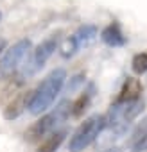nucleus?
Here are the masks:
<instances>
[{
  "mask_svg": "<svg viewBox=\"0 0 147 152\" xmlns=\"http://www.w3.org/2000/svg\"><path fill=\"white\" fill-rule=\"evenodd\" d=\"M65 81H66V72L63 68L52 70L47 77L40 83V86L31 93L29 104H27L29 113L40 115V113L47 111L52 106V102L56 100V97L61 93V90L65 86Z\"/></svg>",
  "mask_w": 147,
  "mask_h": 152,
  "instance_id": "f257e3e1",
  "label": "nucleus"
},
{
  "mask_svg": "<svg viewBox=\"0 0 147 152\" xmlns=\"http://www.w3.org/2000/svg\"><path fill=\"white\" fill-rule=\"evenodd\" d=\"M142 111H143V100L142 99H138L135 102H124V104L122 102H113V106L110 107L108 115H104L106 116V129L110 127L117 134L115 138H118L120 134L126 132L127 125Z\"/></svg>",
  "mask_w": 147,
  "mask_h": 152,
  "instance_id": "f03ea898",
  "label": "nucleus"
},
{
  "mask_svg": "<svg viewBox=\"0 0 147 152\" xmlns=\"http://www.w3.org/2000/svg\"><path fill=\"white\" fill-rule=\"evenodd\" d=\"M106 129V116L104 115H92L88 116L74 132V136L70 138L68 143V150L70 152H81L86 147H90L99 136L101 132Z\"/></svg>",
  "mask_w": 147,
  "mask_h": 152,
  "instance_id": "7ed1b4c3",
  "label": "nucleus"
},
{
  "mask_svg": "<svg viewBox=\"0 0 147 152\" xmlns=\"http://www.w3.org/2000/svg\"><path fill=\"white\" fill-rule=\"evenodd\" d=\"M70 115V102L68 100H63L61 104L56 106L54 111H50L49 115H45L41 120H38L27 132H25V138L29 141H34V140H40L41 136H49L50 132H54Z\"/></svg>",
  "mask_w": 147,
  "mask_h": 152,
  "instance_id": "20e7f679",
  "label": "nucleus"
},
{
  "mask_svg": "<svg viewBox=\"0 0 147 152\" xmlns=\"http://www.w3.org/2000/svg\"><path fill=\"white\" fill-rule=\"evenodd\" d=\"M31 52H32V45L29 39H20L11 48H7L0 59V81L9 79L13 73H16L18 68L27 61Z\"/></svg>",
  "mask_w": 147,
  "mask_h": 152,
  "instance_id": "39448f33",
  "label": "nucleus"
},
{
  "mask_svg": "<svg viewBox=\"0 0 147 152\" xmlns=\"http://www.w3.org/2000/svg\"><path fill=\"white\" fill-rule=\"evenodd\" d=\"M57 43H59V36L57 34H52V36H49V38H45L32 52H31V56L27 57V61L24 63V75H34L38 70H41L43 66H45V63L49 61V57L56 52V48H57Z\"/></svg>",
  "mask_w": 147,
  "mask_h": 152,
  "instance_id": "423d86ee",
  "label": "nucleus"
},
{
  "mask_svg": "<svg viewBox=\"0 0 147 152\" xmlns=\"http://www.w3.org/2000/svg\"><path fill=\"white\" fill-rule=\"evenodd\" d=\"M140 93H142V84H140V81L129 77V79L124 83V86H122V90H120V93H118V97H117L115 102H122V104H124V102H135V100L140 99Z\"/></svg>",
  "mask_w": 147,
  "mask_h": 152,
  "instance_id": "0eeeda50",
  "label": "nucleus"
},
{
  "mask_svg": "<svg viewBox=\"0 0 147 152\" xmlns=\"http://www.w3.org/2000/svg\"><path fill=\"white\" fill-rule=\"evenodd\" d=\"M101 39L106 45H110V47H122V45H126V36L122 34L118 23H110L108 27H104L102 32H101Z\"/></svg>",
  "mask_w": 147,
  "mask_h": 152,
  "instance_id": "6e6552de",
  "label": "nucleus"
},
{
  "mask_svg": "<svg viewBox=\"0 0 147 152\" xmlns=\"http://www.w3.org/2000/svg\"><path fill=\"white\" fill-rule=\"evenodd\" d=\"M66 134H68L66 129H59V131L50 132V134L45 136V140L40 143V147H38L36 152H56V150L61 147V143H63V140H65Z\"/></svg>",
  "mask_w": 147,
  "mask_h": 152,
  "instance_id": "1a4fd4ad",
  "label": "nucleus"
},
{
  "mask_svg": "<svg viewBox=\"0 0 147 152\" xmlns=\"http://www.w3.org/2000/svg\"><path fill=\"white\" fill-rule=\"evenodd\" d=\"M92 97H93V86H90L88 91L81 93L76 100L70 104V115H72L74 118L83 116V113L88 109V106H90V102H92Z\"/></svg>",
  "mask_w": 147,
  "mask_h": 152,
  "instance_id": "9d476101",
  "label": "nucleus"
},
{
  "mask_svg": "<svg viewBox=\"0 0 147 152\" xmlns=\"http://www.w3.org/2000/svg\"><path fill=\"white\" fill-rule=\"evenodd\" d=\"M27 104H29V97L25 95V93H22V95H18L7 107H6V111H4V118H7V120H15V118H18L22 113H24V109L27 107Z\"/></svg>",
  "mask_w": 147,
  "mask_h": 152,
  "instance_id": "9b49d317",
  "label": "nucleus"
},
{
  "mask_svg": "<svg viewBox=\"0 0 147 152\" xmlns=\"http://www.w3.org/2000/svg\"><path fill=\"white\" fill-rule=\"evenodd\" d=\"M97 36V27L95 25H83L77 29V32L72 36V39L76 41V45L81 48L83 45H88L90 41H93Z\"/></svg>",
  "mask_w": 147,
  "mask_h": 152,
  "instance_id": "f8f14e48",
  "label": "nucleus"
},
{
  "mask_svg": "<svg viewBox=\"0 0 147 152\" xmlns=\"http://www.w3.org/2000/svg\"><path fill=\"white\" fill-rule=\"evenodd\" d=\"M131 68H133V72H135L136 75L145 73V72H147V52L136 54V56L133 57V61H131Z\"/></svg>",
  "mask_w": 147,
  "mask_h": 152,
  "instance_id": "ddd939ff",
  "label": "nucleus"
},
{
  "mask_svg": "<svg viewBox=\"0 0 147 152\" xmlns=\"http://www.w3.org/2000/svg\"><path fill=\"white\" fill-rule=\"evenodd\" d=\"M79 50V47L76 45V41L72 39V36L65 41V45H63V50H61V54H63V57H70V56H74Z\"/></svg>",
  "mask_w": 147,
  "mask_h": 152,
  "instance_id": "4468645a",
  "label": "nucleus"
},
{
  "mask_svg": "<svg viewBox=\"0 0 147 152\" xmlns=\"http://www.w3.org/2000/svg\"><path fill=\"white\" fill-rule=\"evenodd\" d=\"M83 83H85V73H77V75H74L72 81H70V84L66 86V91H68V93L76 91V90H77Z\"/></svg>",
  "mask_w": 147,
  "mask_h": 152,
  "instance_id": "2eb2a0df",
  "label": "nucleus"
},
{
  "mask_svg": "<svg viewBox=\"0 0 147 152\" xmlns=\"http://www.w3.org/2000/svg\"><path fill=\"white\" fill-rule=\"evenodd\" d=\"M131 152H147V132H145L140 140H136V141L133 143Z\"/></svg>",
  "mask_w": 147,
  "mask_h": 152,
  "instance_id": "dca6fc26",
  "label": "nucleus"
},
{
  "mask_svg": "<svg viewBox=\"0 0 147 152\" xmlns=\"http://www.w3.org/2000/svg\"><path fill=\"white\" fill-rule=\"evenodd\" d=\"M6 45H7V41H6L4 38H0V54H2V52L6 50Z\"/></svg>",
  "mask_w": 147,
  "mask_h": 152,
  "instance_id": "f3484780",
  "label": "nucleus"
},
{
  "mask_svg": "<svg viewBox=\"0 0 147 152\" xmlns=\"http://www.w3.org/2000/svg\"><path fill=\"white\" fill-rule=\"evenodd\" d=\"M102 152H124L120 147H111V148H106V150H102Z\"/></svg>",
  "mask_w": 147,
  "mask_h": 152,
  "instance_id": "a211bd4d",
  "label": "nucleus"
},
{
  "mask_svg": "<svg viewBox=\"0 0 147 152\" xmlns=\"http://www.w3.org/2000/svg\"><path fill=\"white\" fill-rule=\"evenodd\" d=\"M0 20H2V13H0Z\"/></svg>",
  "mask_w": 147,
  "mask_h": 152,
  "instance_id": "6ab92c4d",
  "label": "nucleus"
}]
</instances>
